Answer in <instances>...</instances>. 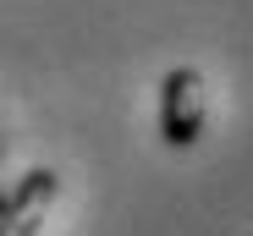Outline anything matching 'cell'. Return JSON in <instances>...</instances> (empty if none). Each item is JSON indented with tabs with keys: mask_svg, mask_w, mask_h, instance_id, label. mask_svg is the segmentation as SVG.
Instances as JSON below:
<instances>
[{
	"mask_svg": "<svg viewBox=\"0 0 253 236\" xmlns=\"http://www.w3.org/2000/svg\"><path fill=\"white\" fill-rule=\"evenodd\" d=\"M204 121H209L204 71H193V66L165 71V83H160V137L171 148H193L204 137Z\"/></svg>",
	"mask_w": 253,
	"mask_h": 236,
	"instance_id": "cell-1",
	"label": "cell"
},
{
	"mask_svg": "<svg viewBox=\"0 0 253 236\" xmlns=\"http://www.w3.org/2000/svg\"><path fill=\"white\" fill-rule=\"evenodd\" d=\"M55 192H61V176L55 170H28L17 181V192L6 198V214H0V236H39V225H44L50 203H55Z\"/></svg>",
	"mask_w": 253,
	"mask_h": 236,
	"instance_id": "cell-2",
	"label": "cell"
}]
</instances>
